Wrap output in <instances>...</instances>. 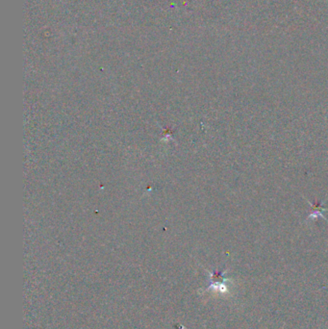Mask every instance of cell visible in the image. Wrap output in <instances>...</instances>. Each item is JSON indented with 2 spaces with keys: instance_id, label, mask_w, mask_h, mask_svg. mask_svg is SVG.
<instances>
[{
  "instance_id": "obj_2",
  "label": "cell",
  "mask_w": 328,
  "mask_h": 329,
  "mask_svg": "<svg viewBox=\"0 0 328 329\" xmlns=\"http://www.w3.org/2000/svg\"><path fill=\"white\" fill-rule=\"evenodd\" d=\"M308 202L311 206V210H310V215L308 216V218L306 219V222L314 221V220L318 219L319 218H322V219L328 220V219L324 215V212H326L328 208L323 207V202H316V203H311L310 201H308Z\"/></svg>"
},
{
  "instance_id": "obj_1",
  "label": "cell",
  "mask_w": 328,
  "mask_h": 329,
  "mask_svg": "<svg viewBox=\"0 0 328 329\" xmlns=\"http://www.w3.org/2000/svg\"><path fill=\"white\" fill-rule=\"evenodd\" d=\"M226 271V269L224 270H220V271H213L211 272V276H210V281H209V286L207 289H219L220 291H224L225 290V277H224V272Z\"/></svg>"
}]
</instances>
